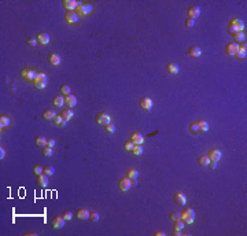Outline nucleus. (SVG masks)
<instances>
[{"label":"nucleus","mask_w":247,"mask_h":236,"mask_svg":"<svg viewBox=\"0 0 247 236\" xmlns=\"http://www.w3.org/2000/svg\"><path fill=\"white\" fill-rule=\"evenodd\" d=\"M92 11H93V6L91 3H80L77 6V8H76V14L78 17H85V15L91 14Z\"/></svg>","instance_id":"nucleus-1"},{"label":"nucleus","mask_w":247,"mask_h":236,"mask_svg":"<svg viewBox=\"0 0 247 236\" xmlns=\"http://www.w3.org/2000/svg\"><path fill=\"white\" fill-rule=\"evenodd\" d=\"M33 84H34V88H36V89H44L47 87V84H48L47 74H46V73H37Z\"/></svg>","instance_id":"nucleus-2"},{"label":"nucleus","mask_w":247,"mask_h":236,"mask_svg":"<svg viewBox=\"0 0 247 236\" xmlns=\"http://www.w3.org/2000/svg\"><path fill=\"white\" fill-rule=\"evenodd\" d=\"M180 217H181V220L185 222V224H192V222L195 221L194 209H191V207H185V209L180 213Z\"/></svg>","instance_id":"nucleus-3"},{"label":"nucleus","mask_w":247,"mask_h":236,"mask_svg":"<svg viewBox=\"0 0 247 236\" xmlns=\"http://www.w3.org/2000/svg\"><path fill=\"white\" fill-rule=\"evenodd\" d=\"M20 74H21V78L24 80V81H34L37 72L33 69H30V68H25V69L21 70Z\"/></svg>","instance_id":"nucleus-4"},{"label":"nucleus","mask_w":247,"mask_h":236,"mask_svg":"<svg viewBox=\"0 0 247 236\" xmlns=\"http://www.w3.org/2000/svg\"><path fill=\"white\" fill-rule=\"evenodd\" d=\"M95 120H96L98 125H100V126H106L111 122V118H110V116L107 113H99Z\"/></svg>","instance_id":"nucleus-5"},{"label":"nucleus","mask_w":247,"mask_h":236,"mask_svg":"<svg viewBox=\"0 0 247 236\" xmlns=\"http://www.w3.org/2000/svg\"><path fill=\"white\" fill-rule=\"evenodd\" d=\"M131 187H132V183H131V178H129V177H122V178H119V181H118V188H119V191H122V192H126V191H128Z\"/></svg>","instance_id":"nucleus-6"},{"label":"nucleus","mask_w":247,"mask_h":236,"mask_svg":"<svg viewBox=\"0 0 247 236\" xmlns=\"http://www.w3.org/2000/svg\"><path fill=\"white\" fill-rule=\"evenodd\" d=\"M139 104H140V107L145 111H150L151 108H153V100H151V98H148V96L141 98L140 100H139Z\"/></svg>","instance_id":"nucleus-7"},{"label":"nucleus","mask_w":247,"mask_h":236,"mask_svg":"<svg viewBox=\"0 0 247 236\" xmlns=\"http://www.w3.org/2000/svg\"><path fill=\"white\" fill-rule=\"evenodd\" d=\"M78 4H80V3L76 2V0H63L62 2V6L66 10V12L67 11H76V8H77Z\"/></svg>","instance_id":"nucleus-8"},{"label":"nucleus","mask_w":247,"mask_h":236,"mask_svg":"<svg viewBox=\"0 0 247 236\" xmlns=\"http://www.w3.org/2000/svg\"><path fill=\"white\" fill-rule=\"evenodd\" d=\"M65 221H66V220L63 218V216H56V217H54V218H52L51 225H52L54 229H62L63 226H65Z\"/></svg>","instance_id":"nucleus-9"},{"label":"nucleus","mask_w":247,"mask_h":236,"mask_svg":"<svg viewBox=\"0 0 247 236\" xmlns=\"http://www.w3.org/2000/svg\"><path fill=\"white\" fill-rule=\"evenodd\" d=\"M237 50H239V44H236L235 41H232V43H228L225 46V54L229 56H233L236 55Z\"/></svg>","instance_id":"nucleus-10"},{"label":"nucleus","mask_w":247,"mask_h":236,"mask_svg":"<svg viewBox=\"0 0 247 236\" xmlns=\"http://www.w3.org/2000/svg\"><path fill=\"white\" fill-rule=\"evenodd\" d=\"M221 157H223V152H221L218 148H211L207 154V158L210 159V161H214V162H218L221 159Z\"/></svg>","instance_id":"nucleus-11"},{"label":"nucleus","mask_w":247,"mask_h":236,"mask_svg":"<svg viewBox=\"0 0 247 236\" xmlns=\"http://www.w3.org/2000/svg\"><path fill=\"white\" fill-rule=\"evenodd\" d=\"M187 15H188V18H191V20L198 18L199 15H201V7H199V6H191V7L187 10Z\"/></svg>","instance_id":"nucleus-12"},{"label":"nucleus","mask_w":247,"mask_h":236,"mask_svg":"<svg viewBox=\"0 0 247 236\" xmlns=\"http://www.w3.org/2000/svg\"><path fill=\"white\" fill-rule=\"evenodd\" d=\"M78 20H80V17L76 14V11H67V12H66V15H65V21L67 22V24H70V25L77 24Z\"/></svg>","instance_id":"nucleus-13"},{"label":"nucleus","mask_w":247,"mask_h":236,"mask_svg":"<svg viewBox=\"0 0 247 236\" xmlns=\"http://www.w3.org/2000/svg\"><path fill=\"white\" fill-rule=\"evenodd\" d=\"M173 200H175L176 205L184 206L185 203H187V196H185L183 192H176V194H175V196H173Z\"/></svg>","instance_id":"nucleus-14"},{"label":"nucleus","mask_w":247,"mask_h":236,"mask_svg":"<svg viewBox=\"0 0 247 236\" xmlns=\"http://www.w3.org/2000/svg\"><path fill=\"white\" fill-rule=\"evenodd\" d=\"M76 104H77V98L74 96V95H67V96H65V106L67 108H72L74 107Z\"/></svg>","instance_id":"nucleus-15"},{"label":"nucleus","mask_w":247,"mask_h":236,"mask_svg":"<svg viewBox=\"0 0 247 236\" xmlns=\"http://www.w3.org/2000/svg\"><path fill=\"white\" fill-rule=\"evenodd\" d=\"M201 55H202L201 47H198V46L189 47V50H188V56H191V58H199Z\"/></svg>","instance_id":"nucleus-16"},{"label":"nucleus","mask_w":247,"mask_h":236,"mask_svg":"<svg viewBox=\"0 0 247 236\" xmlns=\"http://www.w3.org/2000/svg\"><path fill=\"white\" fill-rule=\"evenodd\" d=\"M36 40L39 44H41V46H47V44L50 43V36L47 33H44V32H41V33L37 34Z\"/></svg>","instance_id":"nucleus-17"},{"label":"nucleus","mask_w":247,"mask_h":236,"mask_svg":"<svg viewBox=\"0 0 247 236\" xmlns=\"http://www.w3.org/2000/svg\"><path fill=\"white\" fill-rule=\"evenodd\" d=\"M48 62L51 63L52 66H59L61 65V56H59L56 52H51L48 56Z\"/></svg>","instance_id":"nucleus-18"},{"label":"nucleus","mask_w":247,"mask_h":236,"mask_svg":"<svg viewBox=\"0 0 247 236\" xmlns=\"http://www.w3.org/2000/svg\"><path fill=\"white\" fill-rule=\"evenodd\" d=\"M89 214H91V213L88 212L87 209H78L77 213H76V217H77L78 220H81V221H84V220L89 218Z\"/></svg>","instance_id":"nucleus-19"},{"label":"nucleus","mask_w":247,"mask_h":236,"mask_svg":"<svg viewBox=\"0 0 247 236\" xmlns=\"http://www.w3.org/2000/svg\"><path fill=\"white\" fill-rule=\"evenodd\" d=\"M131 140L133 142V144H140L141 146L144 142V138L139 132H133V133H131Z\"/></svg>","instance_id":"nucleus-20"},{"label":"nucleus","mask_w":247,"mask_h":236,"mask_svg":"<svg viewBox=\"0 0 247 236\" xmlns=\"http://www.w3.org/2000/svg\"><path fill=\"white\" fill-rule=\"evenodd\" d=\"M231 25H233V26L237 29V32H245L243 29H245V24H243L242 20H237V18H232V20L229 21Z\"/></svg>","instance_id":"nucleus-21"},{"label":"nucleus","mask_w":247,"mask_h":236,"mask_svg":"<svg viewBox=\"0 0 247 236\" xmlns=\"http://www.w3.org/2000/svg\"><path fill=\"white\" fill-rule=\"evenodd\" d=\"M52 104L55 107H63L65 106V96H63V95H56V96L52 99Z\"/></svg>","instance_id":"nucleus-22"},{"label":"nucleus","mask_w":247,"mask_h":236,"mask_svg":"<svg viewBox=\"0 0 247 236\" xmlns=\"http://www.w3.org/2000/svg\"><path fill=\"white\" fill-rule=\"evenodd\" d=\"M55 116H56L55 110H52V108H48V110H46V111L43 113V120H46V121H52Z\"/></svg>","instance_id":"nucleus-23"},{"label":"nucleus","mask_w":247,"mask_h":236,"mask_svg":"<svg viewBox=\"0 0 247 236\" xmlns=\"http://www.w3.org/2000/svg\"><path fill=\"white\" fill-rule=\"evenodd\" d=\"M233 40H235L236 44L245 43V41H246V33H245V32H237V33L233 34Z\"/></svg>","instance_id":"nucleus-24"},{"label":"nucleus","mask_w":247,"mask_h":236,"mask_svg":"<svg viewBox=\"0 0 247 236\" xmlns=\"http://www.w3.org/2000/svg\"><path fill=\"white\" fill-rule=\"evenodd\" d=\"M166 70H167V73H169V74H179V72H180L179 66H177L176 63H167Z\"/></svg>","instance_id":"nucleus-25"},{"label":"nucleus","mask_w":247,"mask_h":236,"mask_svg":"<svg viewBox=\"0 0 247 236\" xmlns=\"http://www.w3.org/2000/svg\"><path fill=\"white\" fill-rule=\"evenodd\" d=\"M11 124V120L8 116H0V128L4 129Z\"/></svg>","instance_id":"nucleus-26"},{"label":"nucleus","mask_w":247,"mask_h":236,"mask_svg":"<svg viewBox=\"0 0 247 236\" xmlns=\"http://www.w3.org/2000/svg\"><path fill=\"white\" fill-rule=\"evenodd\" d=\"M61 116H62V118H63V120H65L66 122H67V121H70V120H72L74 114H73V110H72V108H65V110L62 111V114H61Z\"/></svg>","instance_id":"nucleus-27"},{"label":"nucleus","mask_w":247,"mask_h":236,"mask_svg":"<svg viewBox=\"0 0 247 236\" xmlns=\"http://www.w3.org/2000/svg\"><path fill=\"white\" fill-rule=\"evenodd\" d=\"M52 124L55 126H62V128H63V126H66V121L62 118V116H55V117H54Z\"/></svg>","instance_id":"nucleus-28"},{"label":"nucleus","mask_w":247,"mask_h":236,"mask_svg":"<svg viewBox=\"0 0 247 236\" xmlns=\"http://www.w3.org/2000/svg\"><path fill=\"white\" fill-rule=\"evenodd\" d=\"M37 184H39L40 187H47V184H48V176H47V174L37 176Z\"/></svg>","instance_id":"nucleus-29"},{"label":"nucleus","mask_w":247,"mask_h":236,"mask_svg":"<svg viewBox=\"0 0 247 236\" xmlns=\"http://www.w3.org/2000/svg\"><path fill=\"white\" fill-rule=\"evenodd\" d=\"M188 129H189V132L194 133V135H198V133H201V129H199V124H198V122H195V121H194V122L189 124Z\"/></svg>","instance_id":"nucleus-30"},{"label":"nucleus","mask_w":247,"mask_h":236,"mask_svg":"<svg viewBox=\"0 0 247 236\" xmlns=\"http://www.w3.org/2000/svg\"><path fill=\"white\" fill-rule=\"evenodd\" d=\"M34 143H36V146H39V147H46L47 146V138H44V136H36Z\"/></svg>","instance_id":"nucleus-31"},{"label":"nucleus","mask_w":247,"mask_h":236,"mask_svg":"<svg viewBox=\"0 0 247 236\" xmlns=\"http://www.w3.org/2000/svg\"><path fill=\"white\" fill-rule=\"evenodd\" d=\"M198 164H199V166H209L210 159L207 158V155H201V157L198 158Z\"/></svg>","instance_id":"nucleus-32"},{"label":"nucleus","mask_w":247,"mask_h":236,"mask_svg":"<svg viewBox=\"0 0 247 236\" xmlns=\"http://www.w3.org/2000/svg\"><path fill=\"white\" fill-rule=\"evenodd\" d=\"M143 147H141L140 144H135V147H133V150H132V154L133 155H136V157H140V155H143Z\"/></svg>","instance_id":"nucleus-33"},{"label":"nucleus","mask_w":247,"mask_h":236,"mask_svg":"<svg viewBox=\"0 0 247 236\" xmlns=\"http://www.w3.org/2000/svg\"><path fill=\"white\" fill-rule=\"evenodd\" d=\"M139 176V172L136 170V169H129L128 172H126V177H129L131 180H135V178H137Z\"/></svg>","instance_id":"nucleus-34"},{"label":"nucleus","mask_w":247,"mask_h":236,"mask_svg":"<svg viewBox=\"0 0 247 236\" xmlns=\"http://www.w3.org/2000/svg\"><path fill=\"white\" fill-rule=\"evenodd\" d=\"M198 124H199V129H201V132H207V130H209V124L206 122L205 120L198 121Z\"/></svg>","instance_id":"nucleus-35"},{"label":"nucleus","mask_w":247,"mask_h":236,"mask_svg":"<svg viewBox=\"0 0 247 236\" xmlns=\"http://www.w3.org/2000/svg\"><path fill=\"white\" fill-rule=\"evenodd\" d=\"M44 174H47V176H52L54 173H55V169H54V166H51V165H47L46 168H44V172H43Z\"/></svg>","instance_id":"nucleus-36"},{"label":"nucleus","mask_w":247,"mask_h":236,"mask_svg":"<svg viewBox=\"0 0 247 236\" xmlns=\"http://www.w3.org/2000/svg\"><path fill=\"white\" fill-rule=\"evenodd\" d=\"M184 225H185V222L183 221L181 218H180V220H176V221H175V229H177V231H183Z\"/></svg>","instance_id":"nucleus-37"},{"label":"nucleus","mask_w":247,"mask_h":236,"mask_svg":"<svg viewBox=\"0 0 247 236\" xmlns=\"http://www.w3.org/2000/svg\"><path fill=\"white\" fill-rule=\"evenodd\" d=\"M70 87L69 85H62L61 87V95H63V96H67V95H70Z\"/></svg>","instance_id":"nucleus-38"},{"label":"nucleus","mask_w":247,"mask_h":236,"mask_svg":"<svg viewBox=\"0 0 247 236\" xmlns=\"http://www.w3.org/2000/svg\"><path fill=\"white\" fill-rule=\"evenodd\" d=\"M52 148L51 147H48V146H46V147H43V155L44 157H47V158H50L52 155Z\"/></svg>","instance_id":"nucleus-39"},{"label":"nucleus","mask_w":247,"mask_h":236,"mask_svg":"<svg viewBox=\"0 0 247 236\" xmlns=\"http://www.w3.org/2000/svg\"><path fill=\"white\" fill-rule=\"evenodd\" d=\"M133 147H135V144H133V142H132V140H128V142L124 144V148H125V151H129V152H132Z\"/></svg>","instance_id":"nucleus-40"},{"label":"nucleus","mask_w":247,"mask_h":236,"mask_svg":"<svg viewBox=\"0 0 247 236\" xmlns=\"http://www.w3.org/2000/svg\"><path fill=\"white\" fill-rule=\"evenodd\" d=\"M43 172H44V168H41L40 165L33 166V174L34 176H40V174H43Z\"/></svg>","instance_id":"nucleus-41"},{"label":"nucleus","mask_w":247,"mask_h":236,"mask_svg":"<svg viewBox=\"0 0 247 236\" xmlns=\"http://www.w3.org/2000/svg\"><path fill=\"white\" fill-rule=\"evenodd\" d=\"M104 128H106V132H107V133H114V132H115V125H114V124H111V122H110L109 125H106Z\"/></svg>","instance_id":"nucleus-42"},{"label":"nucleus","mask_w":247,"mask_h":236,"mask_svg":"<svg viewBox=\"0 0 247 236\" xmlns=\"http://www.w3.org/2000/svg\"><path fill=\"white\" fill-rule=\"evenodd\" d=\"M26 44H28V46H30V47H34L36 44H39V43H37V40L33 39V37H28V39H26Z\"/></svg>","instance_id":"nucleus-43"},{"label":"nucleus","mask_w":247,"mask_h":236,"mask_svg":"<svg viewBox=\"0 0 247 236\" xmlns=\"http://www.w3.org/2000/svg\"><path fill=\"white\" fill-rule=\"evenodd\" d=\"M170 220H173V221H176V220H180L181 217H180V213L179 212H172L170 213Z\"/></svg>","instance_id":"nucleus-44"},{"label":"nucleus","mask_w":247,"mask_h":236,"mask_svg":"<svg viewBox=\"0 0 247 236\" xmlns=\"http://www.w3.org/2000/svg\"><path fill=\"white\" fill-rule=\"evenodd\" d=\"M235 56H236V58L239 59V60H245V59H246V56H247V54H246V52H240V51H237Z\"/></svg>","instance_id":"nucleus-45"},{"label":"nucleus","mask_w":247,"mask_h":236,"mask_svg":"<svg viewBox=\"0 0 247 236\" xmlns=\"http://www.w3.org/2000/svg\"><path fill=\"white\" fill-rule=\"evenodd\" d=\"M89 218L92 220L93 222H96L98 220H99V213H96V212H92V213H91V214H89Z\"/></svg>","instance_id":"nucleus-46"},{"label":"nucleus","mask_w":247,"mask_h":236,"mask_svg":"<svg viewBox=\"0 0 247 236\" xmlns=\"http://www.w3.org/2000/svg\"><path fill=\"white\" fill-rule=\"evenodd\" d=\"M195 25V20H191V18H187L185 20V26L187 28H192Z\"/></svg>","instance_id":"nucleus-47"},{"label":"nucleus","mask_w":247,"mask_h":236,"mask_svg":"<svg viewBox=\"0 0 247 236\" xmlns=\"http://www.w3.org/2000/svg\"><path fill=\"white\" fill-rule=\"evenodd\" d=\"M228 33H231V34H235V33H237V29L235 26H233V25H228Z\"/></svg>","instance_id":"nucleus-48"},{"label":"nucleus","mask_w":247,"mask_h":236,"mask_svg":"<svg viewBox=\"0 0 247 236\" xmlns=\"http://www.w3.org/2000/svg\"><path fill=\"white\" fill-rule=\"evenodd\" d=\"M63 218H65L66 221H67V220H69V221H70V220L73 218L72 212H69V210H67V212H65V213H63Z\"/></svg>","instance_id":"nucleus-49"},{"label":"nucleus","mask_w":247,"mask_h":236,"mask_svg":"<svg viewBox=\"0 0 247 236\" xmlns=\"http://www.w3.org/2000/svg\"><path fill=\"white\" fill-rule=\"evenodd\" d=\"M47 146H48V147H54V146H55V139H52V138H50V139H47Z\"/></svg>","instance_id":"nucleus-50"},{"label":"nucleus","mask_w":247,"mask_h":236,"mask_svg":"<svg viewBox=\"0 0 247 236\" xmlns=\"http://www.w3.org/2000/svg\"><path fill=\"white\" fill-rule=\"evenodd\" d=\"M4 157H6V150L3 147H0V159H3Z\"/></svg>","instance_id":"nucleus-51"},{"label":"nucleus","mask_w":247,"mask_h":236,"mask_svg":"<svg viewBox=\"0 0 247 236\" xmlns=\"http://www.w3.org/2000/svg\"><path fill=\"white\" fill-rule=\"evenodd\" d=\"M209 166H210L211 169H216V168H217V162H214V161H210V164H209Z\"/></svg>","instance_id":"nucleus-52"},{"label":"nucleus","mask_w":247,"mask_h":236,"mask_svg":"<svg viewBox=\"0 0 247 236\" xmlns=\"http://www.w3.org/2000/svg\"><path fill=\"white\" fill-rule=\"evenodd\" d=\"M172 235H173V236H180V235H181V231H177V229H175Z\"/></svg>","instance_id":"nucleus-53"},{"label":"nucleus","mask_w":247,"mask_h":236,"mask_svg":"<svg viewBox=\"0 0 247 236\" xmlns=\"http://www.w3.org/2000/svg\"><path fill=\"white\" fill-rule=\"evenodd\" d=\"M154 235H155V236H165V232H162V231H157Z\"/></svg>","instance_id":"nucleus-54"},{"label":"nucleus","mask_w":247,"mask_h":236,"mask_svg":"<svg viewBox=\"0 0 247 236\" xmlns=\"http://www.w3.org/2000/svg\"><path fill=\"white\" fill-rule=\"evenodd\" d=\"M131 183H132V186H137V180H136V178L135 180H131Z\"/></svg>","instance_id":"nucleus-55"}]
</instances>
